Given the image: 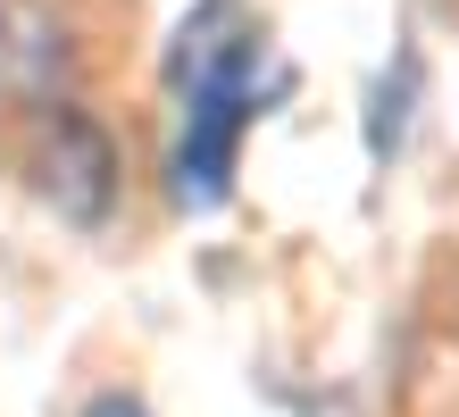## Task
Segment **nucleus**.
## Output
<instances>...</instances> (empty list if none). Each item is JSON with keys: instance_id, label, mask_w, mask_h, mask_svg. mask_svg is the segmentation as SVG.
<instances>
[{"instance_id": "obj_1", "label": "nucleus", "mask_w": 459, "mask_h": 417, "mask_svg": "<svg viewBox=\"0 0 459 417\" xmlns=\"http://www.w3.org/2000/svg\"><path fill=\"white\" fill-rule=\"evenodd\" d=\"M184 134H176V201L184 209H218L242 159L259 100H267V42L259 25H242L234 9H209L184 34Z\"/></svg>"}, {"instance_id": "obj_2", "label": "nucleus", "mask_w": 459, "mask_h": 417, "mask_svg": "<svg viewBox=\"0 0 459 417\" xmlns=\"http://www.w3.org/2000/svg\"><path fill=\"white\" fill-rule=\"evenodd\" d=\"M84 417H151V409L126 401V393H100V401H84Z\"/></svg>"}]
</instances>
